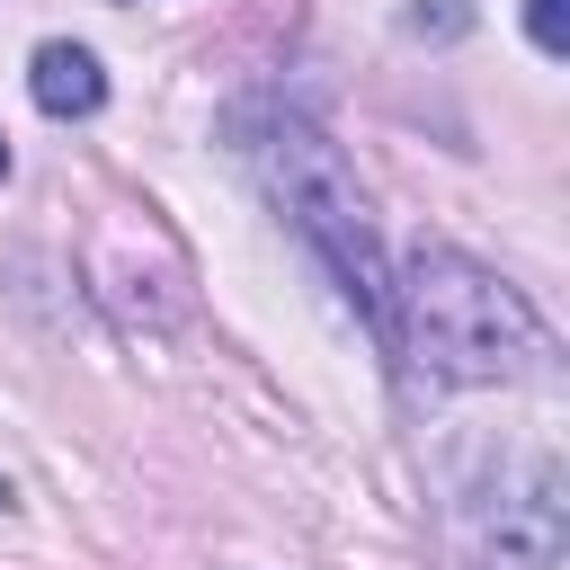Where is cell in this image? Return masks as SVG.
Returning a JSON list of instances; mask_svg holds the SVG:
<instances>
[{"mask_svg":"<svg viewBox=\"0 0 570 570\" xmlns=\"http://www.w3.org/2000/svg\"><path fill=\"white\" fill-rule=\"evenodd\" d=\"M401 27H410V36H463L472 9H463V0H419V9H401Z\"/></svg>","mask_w":570,"mask_h":570,"instance_id":"cell-6","label":"cell"},{"mask_svg":"<svg viewBox=\"0 0 570 570\" xmlns=\"http://www.w3.org/2000/svg\"><path fill=\"white\" fill-rule=\"evenodd\" d=\"M392 356L419 383H543L552 374V330L543 312L481 258L419 240L392 276Z\"/></svg>","mask_w":570,"mask_h":570,"instance_id":"cell-1","label":"cell"},{"mask_svg":"<svg viewBox=\"0 0 570 570\" xmlns=\"http://www.w3.org/2000/svg\"><path fill=\"white\" fill-rule=\"evenodd\" d=\"M525 36L534 53H570V0H525Z\"/></svg>","mask_w":570,"mask_h":570,"instance_id":"cell-5","label":"cell"},{"mask_svg":"<svg viewBox=\"0 0 570 570\" xmlns=\"http://www.w3.org/2000/svg\"><path fill=\"white\" fill-rule=\"evenodd\" d=\"M0 508H18V490H9V472H0Z\"/></svg>","mask_w":570,"mask_h":570,"instance_id":"cell-7","label":"cell"},{"mask_svg":"<svg viewBox=\"0 0 570 570\" xmlns=\"http://www.w3.org/2000/svg\"><path fill=\"white\" fill-rule=\"evenodd\" d=\"M0 178H9V142H0Z\"/></svg>","mask_w":570,"mask_h":570,"instance_id":"cell-8","label":"cell"},{"mask_svg":"<svg viewBox=\"0 0 570 570\" xmlns=\"http://www.w3.org/2000/svg\"><path fill=\"white\" fill-rule=\"evenodd\" d=\"M240 134H249V169L276 196V214L312 240V258L338 276V294L356 303V321L392 347V258H383V232L365 214V187H356L347 151L312 116H294V107H258Z\"/></svg>","mask_w":570,"mask_h":570,"instance_id":"cell-2","label":"cell"},{"mask_svg":"<svg viewBox=\"0 0 570 570\" xmlns=\"http://www.w3.org/2000/svg\"><path fill=\"white\" fill-rule=\"evenodd\" d=\"M27 98L45 107V116H62V125H80V116H98L107 107V71H98V53L89 45H36V62H27Z\"/></svg>","mask_w":570,"mask_h":570,"instance_id":"cell-4","label":"cell"},{"mask_svg":"<svg viewBox=\"0 0 570 570\" xmlns=\"http://www.w3.org/2000/svg\"><path fill=\"white\" fill-rule=\"evenodd\" d=\"M561 517H570V499H561V463L552 454H534L525 463V490L517 499H499V561L508 570H561Z\"/></svg>","mask_w":570,"mask_h":570,"instance_id":"cell-3","label":"cell"}]
</instances>
